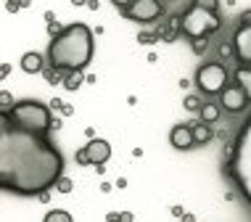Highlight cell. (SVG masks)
I'll list each match as a JSON object with an SVG mask.
<instances>
[{
    "label": "cell",
    "instance_id": "cell-26",
    "mask_svg": "<svg viewBox=\"0 0 251 222\" xmlns=\"http://www.w3.org/2000/svg\"><path fill=\"white\" fill-rule=\"evenodd\" d=\"M193 3H199V5H203V8H209V11H220V0H193Z\"/></svg>",
    "mask_w": 251,
    "mask_h": 222
},
{
    "label": "cell",
    "instance_id": "cell-9",
    "mask_svg": "<svg viewBox=\"0 0 251 222\" xmlns=\"http://www.w3.org/2000/svg\"><path fill=\"white\" fill-rule=\"evenodd\" d=\"M233 48L235 58L251 66V24H238V29L233 32Z\"/></svg>",
    "mask_w": 251,
    "mask_h": 222
},
{
    "label": "cell",
    "instance_id": "cell-37",
    "mask_svg": "<svg viewBox=\"0 0 251 222\" xmlns=\"http://www.w3.org/2000/svg\"><path fill=\"white\" fill-rule=\"evenodd\" d=\"M72 5H87V0H72Z\"/></svg>",
    "mask_w": 251,
    "mask_h": 222
},
{
    "label": "cell",
    "instance_id": "cell-33",
    "mask_svg": "<svg viewBox=\"0 0 251 222\" xmlns=\"http://www.w3.org/2000/svg\"><path fill=\"white\" fill-rule=\"evenodd\" d=\"M45 22H56V13H53V11H45Z\"/></svg>",
    "mask_w": 251,
    "mask_h": 222
},
{
    "label": "cell",
    "instance_id": "cell-2",
    "mask_svg": "<svg viewBox=\"0 0 251 222\" xmlns=\"http://www.w3.org/2000/svg\"><path fill=\"white\" fill-rule=\"evenodd\" d=\"M93 58V29L82 22L64 26V32L50 37L48 64L61 72H85Z\"/></svg>",
    "mask_w": 251,
    "mask_h": 222
},
{
    "label": "cell",
    "instance_id": "cell-24",
    "mask_svg": "<svg viewBox=\"0 0 251 222\" xmlns=\"http://www.w3.org/2000/svg\"><path fill=\"white\" fill-rule=\"evenodd\" d=\"M191 45H193V50L196 53H203L209 48V37H201V40H191Z\"/></svg>",
    "mask_w": 251,
    "mask_h": 222
},
{
    "label": "cell",
    "instance_id": "cell-4",
    "mask_svg": "<svg viewBox=\"0 0 251 222\" xmlns=\"http://www.w3.org/2000/svg\"><path fill=\"white\" fill-rule=\"evenodd\" d=\"M180 29L188 40L212 37L214 32L222 29V16H220V11H209L199 3H191L180 13Z\"/></svg>",
    "mask_w": 251,
    "mask_h": 222
},
{
    "label": "cell",
    "instance_id": "cell-11",
    "mask_svg": "<svg viewBox=\"0 0 251 222\" xmlns=\"http://www.w3.org/2000/svg\"><path fill=\"white\" fill-rule=\"evenodd\" d=\"M85 148H87V156H90L93 167L106 164V161L111 159V143L103 140V138H90V143H87Z\"/></svg>",
    "mask_w": 251,
    "mask_h": 222
},
{
    "label": "cell",
    "instance_id": "cell-23",
    "mask_svg": "<svg viewBox=\"0 0 251 222\" xmlns=\"http://www.w3.org/2000/svg\"><path fill=\"white\" fill-rule=\"evenodd\" d=\"M74 159H77V164H79V167H93L90 156H87V148H79V151L74 153Z\"/></svg>",
    "mask_w": 251,
    "mask_h": 222
},
{
    "label": "cell",
    "instance_id": "cell-6",
    "mask_svg": "<svg viewBox=\"0 0 251 222\" xmlns=\"http://www.w3.org/2000/svg\"><path fill=\"white\" fill-rule=\"evenodd\" d=\"M196 85H199L201 96H220L222 90L230 85V72L225 64L220 61H206L196 72Z\"/></svg>",
    "mask_w": 251,
    "mask_h": 222
},
{
    "label": "cell",
    "instance_id": "cell-15",
    "mask_svg": "<svg viewBox=\"0 0 251 222\" xmlns=\"http://www.w3.org/2000/svg\"><path fill=\"white\" fill-rule=\"evenodd\" d=\"M220 114H222V106H217V103H212V100H206V103L201 106V111H199V119H201V122L214 124L217 119H220Z\"/></svg>",
    "mask_w": 251,
    "mask_h": 222
},
{
    "label": "cell",
    "instance_id": "cell-31",
    "mask_svg": "<svg viewBox=\"0 0 251 222\" xmlns=\"http://www.w3.org/2000/svg\"><path fill=\"white\" fill-rule=\"evenodd\" d=\"M87 8H90V11H98L100 3H98V0H87Z\"/></svg>",
    "mask_w": 251,
    "mask_h": 222
},
{
    "label": "cell",
    "instance_id": "cell-3",
    "mask_svg": "<svg viewBox=\"0 0 251 222\" xmlns=\"http://www.w3.org/2000/svg\"><path fill=\"white\" fill-rule=\"evenodd\" d=\"M225 174L238 188L243 201L251 206V114L235 132L233 146H225Z\"/></svg>",
    "mask_w": 251,
    "mask_h": 222
},
{
    "label": "cell",
    "instance_id": "cell-10",
    "mask_svg": "<svg viewBox=\"0 0 251 222\" xmlns=\"http://www.w3.org/2000/svg\"><path fill=\"white\" fill-rule=\"evenodd\" d=\"M169 143L177 151H188V148L196 146V138H193V127L191 124H175L172 132H169Z\"/></svg>",
    "mask_w": 251,
    "mask_h": 222
},
{
    "label": "cell",
    "instance_id": "cell-35",
    "mask_svg": "<svg viewBox=\"0 0 251 222\" xmlns=\"http://www.w3.org/2000/svg\"><path fill=\"white\" fill-rule=\"evenodd\" d=\"M117 188H119V191H122V188H127V180L119 177V180H117Z\"/></svg>",
    "mask_w": 251,
    "mask_h": 222
},
{
    "label": "cell",
    "instance_id": "cell-8",
    "mask_svg": "<svg viewBox=\"0 0 251 222\" xmlns=\"http://www.w3.org/2000/svg\"><path fill=\"white\" fill-rule=\"evenodd\" d=\"M249 103H251V100H249V96H246V90H243L238 82L227 85L225 90L220 93V106H222L227 114H241V111H246Z\"/></svg>",
    "mask_w": 251,
    "mask_h": 222
},
{
    "label": "cell",
    "instance_id": "cell-25",
    "mask_svg": "<svg viewBox=\"0 0 251 222\" xmlns=\"http://www.w3.org/2000/svg\"><path fill=\"white\" fill-rule=\"evenodd\" d=\"M220 56H222V58H230V56H235V48H233V43H222V45H220Z\"/></svg>",
    "mask_w": 251,
    "mask_h": 222
},
{
    "label": "cell",
    "instance_id": "cell-29",
    "mask_svg": "<svg viewBox=\"0 0 251 222\" xmlns=\"http://www.w3.org/2000/svg\"><path fill=\"white\" fill-rule=\"evenodd\" d=\"M37 198L43 201V204H48V201H50V191H43V193H37Z\"/></svg>",
    "mask_w": 251,
    "mask_h": 222
},
{
    "label": "cell",
    "instance_id": "cell-34",
    "mask_svg": "<svg viewBox=\"0 0 251 222\" xmlns=\"http://www.w3.org/2000/svg\"><path fill=\"white\" fill-rule=\"evenodd\" d=\"M172 214L175 217H182V206H172Z\"/></svg>",
    "mask_w": 251,
    "mask_h": 222
},
{
    "label": "cell",
    "instance_id": "cell-7",
    "mask_svg": "<svg viewBox=\"0 0 251 222\" xmlns=\"http://www.w3.org/2000/svg\"><path fill=\"white\" fill-rule=\"evenodd\" d=\"M119 13L125 19H130V22L153 24V22H159V19L164 16V5H161V0H135V3H130Z\"/></svg>",
    "mask_w": 251,
    "mask_h": 222
},
{
    "label": "cell",
    "instance_id": "cell-28",
    "mask_svg": "<svg viewBox=\"0 0 251 222\" xmlns=\"http://www.w3.org/2000/svg\"><path fill=\"white\" fill-rule=\"evenodd\" d=\"M111 3H114V5H117V8H119V11H125V8H127V5H130V3H135V0H111Z\"/></svg>",
    "mask_w": 251,
    "mask_h": 222
},
{
    "label": "cell",
    "instance_id": "cell-16",
    "mask_svg": "<svg viewBox=\"0 0 251 222\" xmlns=\"http://www.w3.org/2000/svg\"><path fill=\"white\" fill-rule=\"evenodd\" d=\"M82 82H87V77L82 72H66V77H64V82H61V85H64L69 93H74V90L82 87Z\"/></svg>",
    "mask_w": 251,
    "mask_h": 222
},
{
    "label": "cell",
    "instance_id": "cell-13",
    "mask_svg": "<svg viewBox=\"0 0 251 222\" xmlns=\"http://www.w3.org/2000/svg\"><path fill=\"white\" fill-rule=\"evenodd\" d=\"M191 127H193V138H196V146H206L209 140L214 138V132H212V124L209 122H191Z\"/></svg>",
    "mask_w": 251,
    "mask_h": 222
},
{
    "label": "cell",
    "instance_id": "cell-27",
    "mask_svg": "<svg viewBox=\"0 0 251 222\" xmlns=\"http://www.w3.org/2000/svg\"><path fill=\"white\" fill-rule=\"evenodd\" d=\"M61 32H64V26H61L58 22H48V35H50V37L61 35Z\"/></svg>",
    "mask_w": 251,
    "mask_h": 222
},
{
    "label": "cell",
    "instance_id": "cell-36",
    "mask_svg": "<svg viewBox=\"0 0 251 222\" xmlns=\"http://www.w3.org/2000/svg\"><path fill=\"white\" fill-rule=\"evenodd\" d=\"M19 5H22V8H29V5H32V0H19Z\"/></svg>",
    "mask_w": 251,
    "mask_h": 222
},
{
    "label": "cell",
    "instance_id": "cell-1",
    "mask_svg": "<svg viewBox=\"0 0 251 222\" xmlns=\"http://www.w3.org/2000/svg\"><path fill=\"white\" fill-rule=\"evenodd\" d=\"M64 174V153L48 140V132H32L0 119V188L13 196H37L50 191Z\"/></svg>",
    "mask_w": 251,
    "mask_h": 222
},
{
    "label": "cell",
    "instance_id": "cell-14",
    "mask_svg": "<svg viewBox=\"0 0 251 222\" xmlns=\"http://www.w3.org/2000/svg\"><path fill=\"white\" fill-rule=\"evenodd\" d=\"M233 77H235V82H238L243 90H246V96H249V100H251V66H249V64H241L238 69L233 72Z\"/></svg>",
    "mask_w": 251,
    "mask_h": 222
},
{
    "label": "cell",
    "instance_id": "cell-21",
    "mask_svg": "<svg viewBox=\"0 0 251 222\" xmlns=\"http://www.w3.org/2000/svg\"><path fill=\"white\" fill-rule=\"evenodd\" d=\"M138 43L140 45H153V43H159V35H156V32H138Z\"/></svg>",
    "mask_w": 251,
    "mask_h": 222
},
{
    "label": "cell",
    "instance_id": "cell-17",
    "mask_svg": "<svg viewBox=\"0 0 251 222\" xmlns=\"http://www.w3.org/2000/svg\"><path fill=\"white\" fill-rule=\"evenodd\" d=\"M43 77H45V82H48V85H58V82H64L66 72H61V69H56V66H50V69H43Z\"/></svg>",
    "mask_w": 251,
    "mask_h": 222
},
{
    "label": "cell",
    "instance_id": "cell-19",
    "mask_svg": "<svg viewBox=\"0 0 251 222\" xmlns=\"http://www.w3.org/2000/svg\"><path fill=\"white\" fill-rule=\"evenodd\" d=\"M13 106H16V100H13V96H11L8 90H3V93H0V114L11 111Z\"/></svg>",
    "mask_w": 251,
    "mask_h": 222
},
{
    "label": "cell",
    "instance_id": "cell-18",
    "mask_svg": "<svg viewBox=\"0 0 251 222\" xmlns=\"http://www.w3.org/2000/svg\"><path fill=\"white\" fill-rule=\"evenodd\" d=\"M182 106H185V111L199 114V111H201V106H203V100H201V96H185V100H182Z\"/></svg>",
    "mask_w": 251,
    "mask_h": 222
},
{
    "label": "cell",
    "instance_id": "cell-32",
    "mask_svg": "<svg viewBox=\"0 0 251 222\" xmlns=\"http://www.w3.org/2000/svg\"><path fill=\"white\" fill-rule=\"evenodd\" d=\"M106 220H108V222H117V220H122V214H117V212H111V214H106Z\"/></svg>",
    "mask_w": 251,
    "mask_h": 222
},
{
    "label": "cell",
    "instance_id": "cell-12",
    "mask_svg": "<svg viewBox=\"0 0 251 222\" xmlns=\"http://www.w3.org/2000/svg\"><path fill=\"white\" fill-rule=\"evenodd\" d=\"M19 66H22V72H26V74H43L45 58L40 56L37 50H26L22 56V61H19Z\"/></svg>",
    "mask_w": 251,
    "mask_h": 222
},
{
    "label": "cell",
    "instance_id": "cell-22",
    "mask_svg": "<svg viewBox=\"0 0 251 222\" xmlns=\"http://www.w3.org/2000/svg\"><path fill=\"white\" fill-rule=\"evenodd\" d=\"M56 188H58V193H72V191H74V183H72L69 177H64V174H61L58 183H56Z\"/></svg>",
    "mask_w": 251,
    "mask_h": 222
},
{
    "label": "cell",
    "instance_id": "cell-20",
    "mask_svg": "<svg viewBox=\"0 0 251 222\" xmlns=\"http://www.w3.org/2000/svg\"><path fill=\"white\" fill-rule=\"evenodd\" d=\"M45 222H72V214L56 209V212H48V214H45Z\"/></svg>",
    "mask_w": 251,
    "mask_h": 222
},
{
    "label": "cell",
    "instance_id": "cell-30",
    "mask_svg": "<svg viewBox=\"0 0 251 222\" xmlns=\"http://www.w3.org/2000/svg\"><path fill=\"white\" fill-rule=\"evenodd\" d=\"M241 24H251V11H243L241 13Z\"/></svg>",
    "mask_w": 251,
    "mask_h": 222
},
{
    "label": "cell",
    "instance_id": "cell-5",
    "mask_svg": "<svg viewBox=\"0 0 251 222\" xmlns=\"http://www.w3.org/2000/svg\"><path fill=\"white\" fill-rule=\"evenodd\" d=\"M5 117L11 119L13 124L24 127V130H32V132H50L53 130V114L45 103H40V100H16V106H13L11 111H5Z\"/></svg>",
    "mask_w": 251,
    "mask_h": 222
}]
</instances>
